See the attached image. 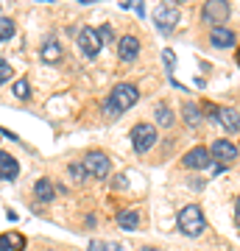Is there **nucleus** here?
Instances as JSON below:
<instances>
[{
	"mask_svg": "<svg viewBox=\"0 0 240 251\" xmlns=\"http://www.w3.org/2000/svg\"><path fill=\"white\" fill-rule=\"evenodd\" d=\"M129 137H132L134 151L137 153H148L154 145H157V140H160V131H157V126H151V123H137Z\"/></svg>",
	"mask_w": 240,
	"mask_h": 251,
	"instance_id": "obj_3",
	"label": "nucleus"
},
{
	"mask_svg": "<svg viewBox=\"0 0 240 251\" xmlns=\"http://www.w3.org/2000/svg\"><path fill=\"white\" fill-rule=\"evenodd\" d=\"M117 226L126 229V232H134V229L140 226V212H134V209H123V212L117 215Z\"/></svg>",
	"mask_w": 240,
	"mask_h": 251,
	"instance_id": "obj_17",
	"label": "nucleus"
},
{
	"mask_svg": "<svg viewBox=\"0 0 240 251\" xmlns=\"http://www.w3.org/2000/svg\"><path fill=\"white\" fill-rule=\"evenodd\" d=\"M182 117H185V123L190 128H198V126L204 123V115H201V109L193 103V100H185V106H182Z\"/></svg>",
	"mask_w": 240,
	"mask_h": 251,
	"instance_id": "obj_14",
	"label": "nucleus"
},
{
	"mask_svg": "<svg viewBox=\"0 0 240 251\" xmlns=\"http://www.w3.org/2000/svg\"><path fill=\"white\" fill-rule=\"evenodd\" d=\"M81 165H84L87 176H92V179H104V176H109V156L104 151H89L87 156L81 159Z\"/></svg>",
	"mask_w": 240,
	"mask_h": 251,
	"instance_id": "obj_5",
	"label": "nucleus"
},
{
	"mask_svg": "<svg viewBox=\"0 0 240 251\" xmlns=\"http://www.w3.org/2000/svg\"><path fill=\"white\" fill-rule=\"evenodd\" d=\"M39 56H42V62H59V59H62V48H59V42H56V39H48V42H45L42 45V50H39Z\"/></svg>",
	"mask_w": 240,
	"mask_h": 251,
	"instance_id": "obj_18",
	"label": "nucleus"
},
{
	"mask_svg": "<svg viewBox=\"0 0 240 251\" xmlns=\"http://www.w3.org/2000/svg\"><path fill=\"white\" fill-rule=\"evenodd\" d=\"M238 62H240V48H238Z\"/></svg>",
	"mask_w": 240,
	"mask_h": 251,
	"instance_id": "obj_30",
	"label": "nucleus"
},
{
	"mask_svg": "<svg viewBox=\"0 0 240 251\" xmlns=\"http://www.w3.org/2000/svg\"><path fill=\"white\" fill-rule=\"evenodd\" d=\"M140 56V39L134 34H126L117 39V59L120 62H134Z\"/></svg>",
	"mask_w": 240,
	"mask_h": 251,
	"instance_id": "obj_8",
	"label": "nucleus"
},
{
	"mask_svg": "<svg viewBox=\"0 0 240 251\" xmlns=\"http://www.w3.org/2000/svg\"><path fill=\"white\" fill-rule=\"evenodd\" d=\"M34 198L39 204H51L53 201V181L51 179H39L34 184Z\"/></svg>",
	"mask_w": 240,
	"mask_h": 251,
	"instance_id": "obj_16",
	"label": "nucleus"
},
{
	"mask_svg": "<svg viewBox=\"0 0 240 251\" xmlns=\"http://www.w3.org/2000/svg\"><path fill=\"white\" fill-rule=\"evenodd\" d=\"M229 14H232V6H229V3H223V0L204 3V11H201L204 23H213V28H215V25H223V23L229 20Z\"/></svg>",
	"mask_w": 240,
	"mask_h": 251,
	"instance_id": "obj_6",
	"label": "nucleus"
},
{
	"mask_svg": "<svg viewBox=\"0 0 240 251\" xmlns=\"http://www.w3.org/2000/svg\"><path fill=\"white\" fill-rule=\"evenodd\" d=\"M137 98H140V90H137L134 84H117L115 90L109 92L107 103H104V115L107 117L123 115V112H129V109L137 103Z\"/></svg>",
	"mask_w": 240,
	"mask_h": 251,
	"instance_id": "obj_1",
	"label": "nucleus"
},
{
	"mask_svg": "<svg viewBox=\"0 0 240 251\" xmlns=\"http://www.w3.org/2000/svg\"><path fill=\"white\" fill-rule=\"evenodd\" d=\"M14 34H17L14 20H11V17H0V42H9Z\"/></svg>",
	"mask_w": 240,
	"mask_h": 251,
	"instance_id": "obj_19",
	"label": "nucleus"
},
{
	"mask_svg": "<svg viewBox=\"0 0 240 251\" xmlns=\"http://www.w3.org/2000/svg\"><path fill=\"white\" fill-rule=\"evenodd\" d=\"M238 212H240V198H238Z\"/></svg>",
	"mask_w": 240,
	"mask_h": 251,
	"instance_id": "obj_29",
	"label": "nucleus"
},
{
	"mask_svg": "<svg viewBox=\"0 0 240 251\" xmlns=\"http://www.w3.org/2000/svg\"><path fill=\"white\" fill-rule=\"evenodd\" d=\"M210 148H204V145H196V148H190V151L185 153V159H182V165H185L187 171H204V168H210Z\"/></svg>",
	"mask_w": 240,
	"mask_h": 251,
	"instance_id": "obj_7",
	"label": "nucleus"
},
{
	"mask_svg": "<svg viewBox=\"0 0 240 251\" xmlns=\"http://www.w3.org/2000/svg\"><path fill=\"white\" fill-rule=\"evenodd\" d=\"M17 173H20L17 159H14L11 153L0 151V181H14L17 179Z\"/></svg>",
	"mask_w": 240,
	"mask_h": 251,
	"instance_id": "obj_12",
	"label": "nucleus"
},
{
	"mask_svg": "<svg viewBox=\"0 0 240 251\" xmlns=\"http://www.w3.org/2000/svg\"><path fill=\"white\" fill-rule=\"evenodd\" d=\"M67 173H70L73 181H84V179H87V171H84V165H81V162H70V165H67Z\"/></svg>",
	"mask_w": 240,
	"mask_h": 251,
	"instance_id": "obj_22",
	"label": "nucleus"
},
{
	"mask_svg": "<svg viewBox=\"0 0 240 251\" xmlns=\"http://www.w3.org/2000/svg\"><path fill=\"white\" fill-rule=\"evenodd\" d=\"M11 92H14V98L26 100L28 95H31V84H28V78H17L14 84H11Z\"/></svg>",
	"mask_w": 240,
	"mask_h": 251,
	"instance_id": "obj_21",
	"label": "nucleus"
},
{
	"mask_svg": "<svg viewBox=\"0 0 240 251\" xmlns=\"http://www.w3.org/2000/svg\"><path fill=\"white\" fill-rule=\"evenodd\" d=\"M142 251H162V249H157V246H145Z\"/></svg>",
	"mask_w": 240,
	"mask_h": 251,
	"instance_id": "obj_28",
	"label": "nucleus"
},
{
	"mask_svg": "<svg viewBox=\"0 0 240 251\" xmlns=\"http://www.w3.org/2000/svg\"><path fill=\"white\" fill-rule=\"evenodd\" d=\"M179 229L187 234V237H198V234L207 229V221H204V212L198 204H187L179 209V218H176Z\"/></svg>",
	"mask_w": 240,
	"mask_h": 251,
	"instance_id": "obj_2",
	"label": "nucleus"
},
{
	"mask_svg": "<svg viewBox=\"0 0 240 251\" xmlns=\"http://www.w3.org/2000/svg\"><path fill=\"white\" fill-rule=\"evenodd\" d=\"M23 249H26V237L20 232L0 234V251H23Z\"/></svg>",
	"mask_w": 240,
	"mask_h": 251,
	"instance_id": "obj_15",
	"label": "nucleus"
},
{
	"mask_svg": "<svg viewBox=\"0 0 240 251\" xmlns=\"http://www.w3.org/2000/svg\"><path fill=\"white\" fill-rule=\"evenodd\" d=\"M79 48H81V53L87 56V59H95V56L101 53V48H104V39H101L98 28H92V25L81 28L79 31Z\"/></svg>",
	"mask_w": 240,
	"mask_h": 251,
	"instance_id": "obj_4",
	"label": "nucleus"
},
{
	"mask_svg": "<svg viewBox=\"0 0 240 251\" xmlns=\"http://www.w3.org/2000/svg\"><path fill=\"white\" fill-rule=\"evenodd\" d=\"M162 56H165V62H168V67H173V62H176V59H173V53H170V50H165Z\"/></svg>",
	"mask_w": 240,
	"mask_h": 251,
	"instance_id": "obj_26",
	"label": "nucleus"
},
{
	"mask_svg": "<svg viewBox=\"0 0 240 251\" xmlns=\"http://www.w3.org/2000/svg\"><path fill=\"white\" fill-rule=\"evenodd\" d=\"M154 117H157V123L165 126V128H168V126H173V112H170L165 103H160V106L154 109Z\"/></svg>",
	"mask_w": 240,
	"mask_h": 251,
	"instance_id": "obj_20",
	"label": "nucleus"
},
{
	"mask_svg": "<svg viewBox=\"0 0 240 251\" xmlns=\"http://www.w3.org/2000/svg\"><path fill=\"white\" fill-rule=\"evenodd\" d=\"M218 123L223 128H229V131H240V112H235L229 106H221L218 109Z\"/></svg>",
	"mask_w": 240,
	"mask_h": 251,
	"instance_id": "obj_13",
	"label": "nucleus"
},
{
	"mask_svg": "<svg viewBox=\"0 0 240 251\" xmlns=\"http://www.w3.org/2000/svg\"><path fill=\"white\" fill-rule=\"evenodd\" d=\"M98 34H101V39H104V42H107V39H115V31H112L109 25H101Z\"/></svg>",
	"mask_w": 240,
	"mask_h": 251,
	"instance_id": "obj_24",
	"label": "nucleus"
},
{
	"mask_svg": "<svg viewBox=\"0 0 240 251\" xmlns=\"http://www.w3.org/2000/svg\"><path fill=\"white\" fill-rule=\"evenodd\" d=\"M210 42H213V48H218V50H229V48H235V31L226 25H215L213 31H210Z\"/></svg>",
	"mask_w": 240,
	"mask_h": 251,
	"instance_id": "obj_11",
	"label": "nucleus"
},
{
	"mask_svg": "<svg viewBox=\"0 0 240 251\" xmlns=\"http://www.w3.org/2000/svg\"><path fill=\"white\" fill-rule=\"evenodd\" d=\"M89 251H104V243H95V240H92V243H89Z\"/></svg>",
	"mask_w": 240,
	"mask_h": 251,
	"instance_id": "obj_27",
	"label": "nucleus"
},
{
	"mask_svg": "<svg viewBox=\"0 0 240 251\" xmlns=\"http://www.w3.org/2000/svg\"><path fill=\"white\" fill-rule=\"evenodd\" d=\"M104 251H126V246H120V243H107Z\"/></svg>",
	"mask_w": 240,
	"mask_h": 251,
	"instance_id": "obj_25",
	"label": "nucleus"
},
{
	"mask_svg": "<svg viewBox=\"0 0 240 251\" xmlns=\"http://www.w3.org/2000/svg\"><path fill=\"white\" fill-rule=\"evenodd\" d=\"M11 75H14V67H11V64L6 62V59H0V84H6V81H9Z\"/></svg>",
	"mask_w": 240,
	"mask_h": 251,
	"instance_id": "obj_23",
	"label": "nucleus"
},
{
	"mask_svg": "<svg viewBox=\"0 0 240 251\" xmlns=\"http://www.w3.org/2000/svg\"><path fill=\"white\" fill-rule=\"evenodd\" d=\"M179 6H160V9L154 11V20H157V25L162 28V31H173V25L179 23Z\"/></svg>",
	"mask_w": 240,
	"mask_h": 251,
	"instance_id": "obj_10",
	"label": "nucleus"
},
{
	"mask_svg": "<svg viewBox=\"0 0 240 251\" xmlns=\"http://www.w3.org/2000/svg\"><path fill=\"white\" fill-rule=\"evenodd\" d=\"M210 156L223 162V165H229V162L238 159V145L229 143V140H215V143L210 145Z\"/></svg>",
	"mask_w": 240,
	"mask_h": 251,
	"instance_id": "obj_9",
	"label": "nucleus"
}]
</instances>
